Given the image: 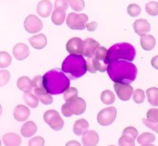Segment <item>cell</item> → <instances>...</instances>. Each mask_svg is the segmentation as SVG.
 Returning <instances> with one entry per match:
<instances>
[{
    "label": "cell",
    "instance_id": "19",
    "mask_svg": "<svg viewBox=\"0 0 158 146\" xmlns=\"http://www.w3.org/2000/svg\"><path fill=\"white\" fill-rule=\"evenodd\" d=\"M2 142L5 146H19L21 144V137L16 133L8 132L2 136Z\"/></svg>",
    "mask_w": 158,
    "mask_h": 146
},
{
    "label": "cell",
    "instance_id": "28",
    "mask_svg": "<svg viewBox=\"0 0 158 146\" xmlns=\"http://www.w3.org/2000/svg\"><path fill=\"white\" fill-rule=\"evenodd\" d=\"M23 99L25 103L31 108H36L38 105V99L30 91L24 92Z\"/></svg>",
    "mask_w": 158,
    "mask_h": 146
},
{
    "label": "cell",
    "instance_id": "35",
    "mask_svg": "<svg viewBox=\"0 0 158 146\" xmlns=\"http://www.w3.org/2000/svg\"><path fill=\"white\" fill-rule=\"evenodd\" d=\"M141 12V7L136 4H130L127 7V12L130 16L135 17L138 16Z\"/></svg>",
    "mask_w": 158,
    "mask_h": 146
},
{
    "label": "cell",
    "instance_id": "31",
    "mask_svg": "<svg viewBox=\"0 0 158 146\" xmlns=\"http://www.w3.org/2000/svg\"><path fill=\"white\" fill-rule=\"evenodd\" d=\"M12 63L10 55L6 51L0 52V68H5L9 67Z\"/></svg>",
    "mask_w": 158,
    "mask_h": 146
},
{
    "label": "cell",
    "instance_id": "17",
    "mask_svg": "<svg viewBox=\"0 0 158 146\" xmlns=\"http://www.w3.org/2000/svg\"><path fill=\"white\" fill-rule=\"evenodd\" d=\"M52 9V5L49 0H41L38 3L36 11L40 16L43 18H46L51 14Z\"/></svg>",
    "mask_w": 158,
    "mask_h": 146
},
{
    "label": "cell",
    "instance_id": "18",
    "mask_svg": "<svg viewBox=\"0 0 158 146\" xmlns=\"http://www.w3.org/2000/svg\"><path fill=\"white\" fill-rule=\"evenodd\" d=\"M133 27L135 33L139 36L148 33L151 29L149 23L143 18L136 20L133 23Z\"/></svg>",
    "mask_w": 158,
    "mask_h": 146
},
{
    "label": "cell",
    "instance_id": "40",
    "mask_svg": "<svg viewBox=\"0 0 158 146\" xmlns=\"http://www.w3.org/2000/svg\"><path fill=\"white\" fill-rule=\"evenodd\" d=\"M122 134L128 136L135 140L138 135V132L135 128H134L133 126H128V127L125 128L123 129V131L122 132Z\"/></svg>",
    "mask_w": 158,
    "mask_h": 146
},
{
    "label": "cell",
    "instance_id": "30",
    "mask_svg": "<svg viewBox=\"0 0 158 146\" xmlns=\"http://www.w3.org/2000/svg\"><path fill=\"white\" fill-rule=\"evenodd\" d=\"M101 100L102 102L106 105H110L115 102V97L112 91L110 90H105L101 94Z\"/></svg>",
    "mask_w": 158,
    "mask_h": 146
},
{
    "label": "cell",
    "instance_id": "14",
    "mask_svg": "<svg viewBox=\"0 0 158 146\" xmlns=\"http://www.w3.org/2000/svg\"><path fill=\"white\" fill-rule=\"evenodd\" d=\"M81 135V142L83 146H96L99 142V137L95 131L86 130Z\"/></svg>",
    "mask_w": 158,
    "mask_h": 146
},
{
    "label": "cell",
    "instance_id": "24",
    "mask_svg": "<svg viewBox=\"0 0 158 146\" xmlns=\"http://www.w3.org/2000/svg\"><path fill=\"white\" fill-rule=\"evenodd\" d=\"M88 126L89 124L88 121L83 118H81L77 120L74 123L73 131L76 136H80L88 129Z\"/></svg>",
    "mask_w": 158,
    "mask_h": 146
},
{
    "label": "cell",
    "instance_id": "44",
    "mask_svg": "<svg viewBox=\"0 0 158 146\" xmlns=\"http://www.w3.org/2000/svg\"><path fill=\"white\" fill-rule=\"evenodd\" d=\"M86 70L91 73H95L97 70L95 68V67L94 65L93 56L90 57H88V59L86 61Z\"/></svg>",
    "mask_w": 158,
    "mask_h": 146
},
{
    "label": "cell",
    "instance_id": "48",
    "mask_svg": "<svg viewBox=\"0 0 158 146\" xmlns=\"http://www.w3.org/2000/svg\"><path fill=\"white\" fill-rule=\"evenodd\" d=\"M157 58L158 56L156 55L154 58L152 59L151 60V65L156 68L157 69L158 68V62H157Z\"/></svg>",
    "mask_w": 158,
    "mask_h": 146
},
{
    "label": "cell",
    "instance_id": "36",
    "mask_svg": "<svg viewBox=\"0 0 158 146\" xmlns=\"http://www.w3.org/2000/svg\"><path fill=\"white\" fill-rule=\"evenodd\" d=\"M119 146H135L134 139L127 135H122L118 141Z\"/></svg>",
    "mask_w": 158,
    "mask_h": 146
},
{
    "label": "cell",
    "instance_id": "49",
    "mask_svg": "<svg viewBox=\"0 0 158 146\" xmlns=\"http://www.w3.org/2000/svg\"><path fill=\"white\" fill-rule=\"evenodd\" d=\"M141 146H155V145H152V144H143Z\"/></svg>",
    "mask_w": 158,
    "mask_h": 146
},
{
    "label": "cell",
    "instance_id": "34",
    "mask_svg": "<svg viewBox=\"0 0 158 146\" xmlns=\"http://www.w3.org/2000/svg\"><path fill=\"white\" fill-rule=\"evenodd\" d=\"M133 100L136 103H141L144 101L145 96L144 91L141 89H136L133 91Z\"/></svg>",
    "mask_w": 158,
    "mask_h": 146
},
{
    "label": "cell",
    "instance_id": "12",
    "mask_svg": "<svg viewBox=\"0 0 158 146\" xmlns=\"http://www.w3.org/2000/svg\"><path fill=\"white\" fill-rule=\"evenodd\" d=\"M83 41L78 37L70 39L66 44V50L71 54H82Z\"/></svg>",
    "mask_w": 158,
    "mask_h": 146
},
{
    "label": "cell",
    "instance_id": "37",
    "mask_svg": "<svg viewBox=\"0 0 158 146\" xmlns=\"http://www.w3.org/2000/svg\"><path fill=\"white\" fill-rule=\"evenodd\" d=\"M67 1L71 8L77 12L82 10L85 7L84 0H67Z\"/></svg>",
    "mask_w": 158,
    "mask_h": 146
},
{
    "label": "cell",
    "instance_id": "32",
    "mask_svg": "<svg viewBox=\"0 0 158 146\" xmlns=\"http://www.w3.org/2000/svg\"><path fill=\"white\" fill-rule=\"evenodd\" d=\"M63 97L65 101L69 102L72 99L76 98L78 95V90L75 87H69L65 91L63 92Z\"/></svg>",
    "mask_w": 158,
    "mask_h": 146
},
{
    "label": "cell",
    "instance_id": "47",
    "mask_svg": "<svg viewBox=\"0 0 158 146\" xmlns=\"http://www.w3.org/2000/svg\"><path fill=\"white\" fill-rule=\"evenodd\" d=\"M65 146H81V145L77 140H70L66 143Z\"/></svg>",
    "mask_w": 158,
    "mask_h": 146
},
{
    "label": "cell",
    "instance_id": "25",
    "mask_svg": "<svg viewBox=\"0 0 158 146\" xmlns=\"http://www.w3.org/2000/svg\"><path fill=\"white\" fill-rule=\"evenodd\" d=\"M17 87L23 92L31 91L32 89L31 80L27 76H23L18 78L17 81Z\"/></svg>",
    "mask_w": 158,
    "mask_h": 146
},
{
    "label": "cell",
    "instance_id": "52",
    "mask_svg": "<svg viewBox=\"0 0 158 146\" xmlns=\"http://www.w3.org/2000/svg\"><path fill=\"white\" fill-rule=\"evenodd\" d=\"M109 146H115V145H109Z\"/></svg>",
    "mask_w": 158,
    "mask_h": 146
},
{
    "label": "cell",
    "instance_id": "42",
    "mask_svg": "<svg viewBox=\"0 0 158 146\" xmlns=\"http://www.w3.org/2000/svg\"><path fill=\"white\" fill-rule=\"evenodd\" d=\"M31 84H32V87H33L34 89L43 88L42 76L38 75L35 76L31 81Z\"/></svg>",
    "mask_w": 158,
    "mask_h": 146
},
{
    "label": "cell",
    "instance_id": "41",
    "mask_svg": "<svg viewBox=\"0 0 158 146\" xmlns=\"http://www.w3.org/2000/svg\"><path fill=\"white\" fill-rule=\"evenodd\" d=\"M44 140L41 136H36L28 141V146H44Z\"/></svg>",
    "mask_w": 158,
    "mask_h": 146
},
{
    "label": "cell",
    "instance_id": "1",
    "mask_svg": "<svg viewBox=\"0 0 158 146\" xmlns=\"http://www.w3.org/2000/svg\"><path fill=\"white\" fill-rule=\"evenodd\" d=\"M106 70L109 76L114 82L125 84L132 83L136 79L138 73L135 64L123 60L109 63Z\"/></svg>",
    "mask_w": 158,
    "mask_h": 146
},
{
    "label": "cell",
    "instance_id": "22",
    "mask_svg": "<svg viewBox=\"0 0 158 146\" xmlns=\"http://www.w3.org/2000/svg\"><path fill=\"white\" fill-rule=\"evenodd\" d=\"M37 129V126L33 121H28L22 125L20 132L24 137H30L36 132Z\"/></svg>",
    "mask_w": 158,
    "mask_h": 146
},
{
    "label": "cell",
    "instance_id": "46",
    "mask_svg": "<svg viewBox=\"0 0 158 146\" xmlns=\"http://www.w3.org/2000/svg\"><path fill=\"white\" fill-rule=\"evenodd\" d=\"M97 27H98V23L96 22H91L89 23H86V25H85V28H86L88 31H94Z\"/></svg>",
    "mask_w": 158,
    "mask_h": 146
},
{
    "label": "cell",
    "instance_id": "3",
    "mask_svg": "<svg viewBox=\"0 0 158 146\" xmlns=\"http://www.w3.org/2000/svg\"><path fill=\"white\" fill-rule=\"evenodd\" d=\"M62 70L70 79H78L86 73V60L81 55L70 54L64 60Z\"/></svg>",
    "mask_w": 158,
    "mask_h": 146
},
{
    "label": "cell",
    "instance_id": "4",
    "mask_svg": "<svg viewBox=\"0 0 158 146\" xmlns=\"http://www.w3.org/2000/svg\"><path fill=\"white\" fill-rule=\"evenodd\" d=\"M136 55L135 47L128 43H119L112 45L107 51L108 63L118 60L131 62Z\"/></svg>",
    "mask_w": 158,
    "mask_h": 146
},
{
    "label": "cell",
    "instance_id": "26",
    "mask_svg": "<svg viewBox=\"0 0 158 146\" xmlns=\"http://www.w3.org/2000/svg\"><path fill=\"white\" fill-rule=\"evenodd\" d=\"M66 14L65 10L60 9H55L52 13L51 20L56 25H62L65 20Z\"/></svg>",
    "mask_w": 158,
    "mask_h": 146
},
{
    "label": "cell",
    "instance_id": "27",
    "mask_svg": "<svg viewBox=\"0 0 158 146\" xmlns=\"http://www.w3.org/2000/svg\"><path fill=\"white\" fill-rule=\"evenodd\" d=\"M148 101L152 106H158V89L153 87L146 91Z\"/></svg>",
    "mask_w": 158,
    "mask_h": 146
},
{
    "label": "cell",
    "instance_id": "15",
    "mask_svg": "<svg viewBox=\"0 0 158 146\" xmlns=\"http://www.w3.org/2000/svg\"><path fill=\"white\" fill-rule=\"evenodd\" d=\"M12 54L17 60H23L29 55L30 49L28 46L25 43H19L14 46Z\"/></svg>",
    "mask_w": 158,
    "mask_h": 146
},
{
    "label": "cell",
    "instance_id": "5",
    "mask_svg": "<svg viewBox=\"0 0 158 146\" xmlns=\"http://www.w3.org/2000/svg\"><path fill=\"white\" fill-rule=\"evenodd\" d=\"M86 107V105L85 100L81 97H77L63 104L61 107V111L64 116L70 117L72 115H81L85 112Z\"/></svg>",
    "mask_w": 158,
    "mask_h": 146
},
{
    "label": "cell",
    "instance_id": "8",
    "mask_svg": "<svg viewBox=\"0 0 158 146\" xmlns=\"http://www.w3.org/2000/svg\"><path fill=\"white\" fill-rule=\"evenodd\" d=\"M44 121L54 131H60L62 129L64 122L59 115L57 111L55 110H47L43 115Z\"/></svg>",
    "mask_w": 158,
    "mask_h": 146
},
{
    "label": "cell",
    "instance_id": "43",
    "mask_svg": "<svg viewBox=\"0 0 158 146\" xmlns=\"http://www.w3.org/2000/svg\"><path fill=\"white\" fill-rule=\"evenodd\" d=\"M54 7L55 9H60L65 11L68 8V1L67 0H55Z\"/></svg>",
    "mask_w": 158,
    "mask_h": 146
},
{
    "label": "cell",
    "instance_id": "13",
    "mask_svg": "<svg viewBox=\"0 0 158 146\" xmlns=\"http://www.w3.org/2000/svg\"><path fill=\"white\" fill-rule=\"evenodd\" d=\"M99 46V43L91 38H88L83 42V50L82 55L86 57L93 56Z\"/></svg>",
    "mask_w": 158,
    "mask_h": 146
},
{
    "label": "cell",
    "instance_id": "9",
    "mask_svg": "<svg viewBox=\"0 0 158 146\" xmlns=\"http://www.w3.org/2000/svg\"><path fill=\"white\" fill-rule=\"evenodd\" d=\"M117 109L114 107H109L102 109L97 115L98 123L103 126L111 124L115 120Z\"/></svg>",
    "mask_w": 158,
    "mask_h": 146
},
{
    "label": "cell",
    "instance_id": "20",
    "mask_svg": "<svg viewBox=\"0 0 158 146\" xmlns=\"http://www.w3.org/2000/svg\"><path fill=\"white\" fill-rule=\"evenodd\" d=\"M28 41L31 46L36 49H41L47 44V38L46 36L42 33L33 36L28 39Z\"/></svg>",
    "mask_w": 158,
    "mask_h": 146
},
{
    "label": "cell",
    "instance_id": "7",
    "mask_svg": "<svg viewBox=\"0 0 158 146\" xmlns=\"http://www.w3.org/2000/svg\"><path fill=\"white\" fill-rule=\"evenodd\" d=\"M107 49L103 46H99L93 55L94 65L96 70L104 72L107 70L108 62L107 60Z\"/></svg>",
    "mask_w": 158,
    "mask_h": 146
},
{
    "label": "cell",
    "instance_id": "6",
    "mask_svg": "<svg viewBox=\"0 0 158 146\" xmlns=\"http://www.w3.org/2000/svg\"><path fill=\"white\" fill-rule=\"evenodd\" d=\"M88 20V17L85 14L71 12L67 15L66 23L72 30H83L85 28V25Z\"/></svg>",
    "mask_w": 158,
    "mask_h": 146
},
{
    "label": "cell",
    "instance_id": "16",
    "mask_svg": "<svg viewBox=\"0 0 158 146\" xmlns=\"http://www.w3.org/2000/svg\"><path fill=\"white\" fill-rule=\"evenodd\" d=\"M13 114L14 118L16 121H24L28 118L30 115V110L25 105H18L15 107Z\"/></svg>",
    "mask_w": 158,
    "mask_h": 146
},
{
    "label": "cell",
    "instance_id": "11",
    "mask_svg": "<svg viewBox=\"0 0 158 146\" xmlns=\"http://www.w3.org/2000/svg\"><path fill=\"white\" fill-rule=\"evenodd\" d=\"M114 87L117 96L120 100L127 101L130 99L133 91L131 86L130 84L115 83Z\"/></svg>",
    "mask_w": 158,
    "mask_h": 146
},
{
    "label": "cell",
    "instance_id": "23",
    "mask_svg": "<svg viewBox=\"0 0 158 146\" xmlns=\"http://www.w3.org/2000/svg\"><path fill=\"white\" fill-rule=\"evenodd\" d=\"M141 47L145 51H151L156 45L155 38L151 34H143L140 38Z\"/></svg>",
    "mask_w": 158,
    "mask_h": 146
},
{
    "label": "cell",
    "instance_id": "45",
    "mask_svg": "<svg viewBox=\"0 0 158 146\" xmlns=\"http://www.w3.org/2000/svg\"><path fill=\"white\" fill-rule=\"evenodd\" d=\"M143 123L144 124V125L148 127L151 128L152 130L156 132H157V127H158V123H153L151 122H149L147 120V119H143Z\"/></svg>",
    "mask_w": 158,
    "mask_h": 146
},
{
    "label": "cell",
    "instance_id": "21",
    "mask_svg": "<svg viewBox=\"0 0 158 146\" xmlns=\"http://www.w3.org/2000/svg\"><path fill=\"white\" fill-rule=\"evenodd\" d=\"M34 94L40 101L44 105L51 104L53 102L52 97L50 94L46 92L44 87L34 89Z\"/></svg>",
    "mask_w": 158,
    "mask_h": 146
},
{
    "label": "cell",
    "instance_id": "51",
    "mask_svg": "<svg viewBox=\"0 0 158 146\" xmlns=\"http://www.w3.org/2000/svg\"><path fill=\"white\" fill-rule=\"evenodd\" d=\"M0 146H1V140L0 139Z\"/></svg>",
    "mask_w": 158,
    "mask_h": 146
},
{
    "label": "cell",
    "instance_id": "10",
    "mask_svg": "<svg viewBox=\"0 0 158 146\" xmlns=\"http://www.w3.org/2000/svg\"><path fill=\"white\" fill-rule=\"evenodd\" d=\"M23 26L26 31L31 34H35L40 31L43 25L41 20L37 16L30 14L25 18Z\"/></svg>",
    "mask_w": 158,
    "mask_h": 146
},
{
    "label": "cell",
    "instance_id": "38",
    "mask_svg": "<svg viewBox=\"0 0 158 146\" xmlns=\"http://www.w3.org/2000/svg\"><path fill=\"white\" fill-rule=\"evenodd\" d=\"M147 120L153 123H158V109L151 108L146 113Z\"/></svg>",
    "mask_w": 158,
    "mask_h": 146
},
{
    "label": "cell",
    "instance_id": "39",
    "mask_svg": "<svg viewBox=\"0 0 158 146\" xmlns=\"http://www.w3.org/2000/svg\"><path fill=\"white\" fill-rule=\"evenodd\" d=\"M10 78V74L7 70H0V87L4 86L9 82Z\"/></svg>",
    "mask_w": 158,
    "mask_h": 146
},
{
    "label": "cell",
    "instance_id": "29",
    "mask_svg": "<svg viewBox=\"0 0 158 146\" xmlns=\"http://www.w3.org/2000/svg\"><path fill=\"white\" fill-rule=\"evenodd\" d=\"M156 140L155 136L150 132H143L137 138V142L141 145L154 142Z\"/></svg>",
    "mask_w": 158,
    "mask_h": 146
},
{
    "label": "cell",
    "instance_id": "50",
    "mask_svg": "<svg viewBox=\"0 0 158 146\" xmlns=\"http://www.w3.org/2000/svg\"><path fill=\"white\" fill-rule=\"evenodd\" d=\"M2 108L1 105L0 104V116H1V114H2Z\"/></svg>",
    "mask_w": 158,
    "mask_h": 146
},
{
    "label": "cell",
    "instance_id": "2",
    "mask_svg": "<svg viewBox=\"0 0 158 146\" xmlns=\"http://www.w3.org/2000/svg\"><path fill=\"white\" fill-rule=\"evenodd\" d=\"M42 78L43 87L50 94H62L70 86L69 78L58 69L48 71Z\"/></svg>",
    "mask_w": 158,
    "mask_h": 146
},
{
    "label": "cell",
    "instance_id": "33",
    "mask_svg": "<svg viewBox=\"0 0 158 146\" xmlns=\"http://www.w3.org/2000/svg\"><path fill=\"white\" fill-rule=\"evenodd\" d=\"M146 12L151 16H156L158 14V3L155 1H151L146 3L145 6Z\"/></svg>",
    "mask_w": 158,
    "mask_h": 146
}]
</instances>
